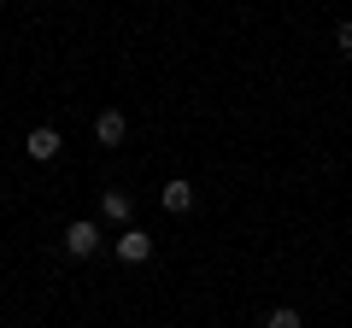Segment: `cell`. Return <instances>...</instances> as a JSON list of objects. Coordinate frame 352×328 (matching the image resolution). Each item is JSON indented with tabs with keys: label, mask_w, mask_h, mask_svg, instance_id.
Returning <instances> with one entry per match:
<instances>
[{
	"label": "cell",
	"mask_w": 352,
	"mask_h": 328,
	"mask_svg": "<svg viewBox=\"0 0 352 328\" xmlns=\"http://www.w3.org/2000/svg\"><path fill=\"white\" fill-rule=\"evenodd\" d=\"M264 328H300V311H288V305H282V311L264 316Z\"/></svg>",
	"instance_id": "cell-7"
},
{
	"label": "cell",
	"mask_w": 352,
	"mask_h": 328,
	"mask_svg": "<svg viewBox=\"0 0 352 328\" xmlns=\"http://www.w3.org/2000/svg\"><path fill=\"white\" fill-rule=\"evenodd\" d=\"M118 258H124V264H147L153 258V235L147 229H124V235H118Z\"/></svg>",
	"instance_id": "cell-3"
},
{
	"label": "cell",
	"mask_w": 352,
	"mask_h": 328,
	"mask_svg": "<svg viewBox=\"0 0 352 328\" xmlns=\"http://www.w3.org/2000/svg\"><path fill=\"white\" fill-rule=\"evenodd\" d=\"M59 147H65V135H59V129H53V124H36V129H30V135H24V152H30V159H36V164L59 159Z\"/></svg>",
	"instance_id": "cell-1"
},
{
	"label": "cell",
	"mask_w": 352,
	"mask_h": 328,
	"mask_svg": "<svg viewBox=\"0 0 352 328\" xmlns=\"http://www.w3.org/2000/svg\"><path fill=\"white\" fill-rule=\"evenodd\" d=\"M65 253H71V258H94V253H100V223H88V217L71 223V229H65Z\"/></svg>",
	"instance_id": "cell-2"
},
{
	"label": "cell",
	"mask_w": 352,
	"mask_h": 328,
	"mask_svg": "<svg viewBox=\"0 0 352 328\" xmlns=\"http://www.w3.org/2000/svg\"><path fill=\"white\" fill-rule=\"evenodd\" d=\"M124 135H129V117L124 112H100V117H94V141H100V147H124Z\"/></svg>",
	"instance_id": "cell-5"
},
{
	"label": "cell",
	"mask_w": 352,
	"mask_h": 328,
	"mask_svg": "<svg viewBox=\"0 0 352 328\" xmlns=\"http://www.w3.org/2000/svg\"><path fill=\"white\" fill-rule=\"evenodd\" d=\"M335 47H340V53H346V59H352V18H346V24H340V30H335Z\"/></svg>",
	"instance_id": "cell-8"
},
{
	"label": "cell",
	"mask_w": 352,
	"mask_h": 328,
	"mask_svg": "<svg viewBox=\"0 0 352 328\" xmlns=\"http://www.w3.org/2000/svg\"><path fill=\"white\" fill-rule=\"evenodd\" d=\"M129 211H135V200H129L124 188H106L100 194V217H106V223H124L129 229Z\"/></svg>",
	"instance_id": "cell-6"
},
{
	"label": "cell",
	"mask_w": 352,
	"mask_h": 328,
	"mask_svg": "<svg viewBox=\"0 0 352 328\" xmlns=\"http://www.w3.org/2000/svg\"><path fill=\"white\" fill-rule=\"evenodd\" d=\"M159 205H164L170 217L194 211V182H182V176H176V182H164V188H159Z\"/></svg>",
	"instance_id": "cell-4"
}]
</instances>
